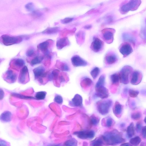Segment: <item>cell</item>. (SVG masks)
<instances>
[{
    "label": "cell",
    "instance_id": "8fae6325",
    "mask_svg": "<svg viewBox=\"0 0 146 146\" xmlns=\"http://www.w3.org/2000/svg\"><path fill=\"white\" fill-rule=\"evenodd\" d=\"M141 3V0H130L127 3L124 5L126 11L128 12L130 11H134L137 10Z\"/></svg>",
    "mask_w": 146,
    "mask_h": 146
},
{
    "label": "cell",
    "instance_id": "f546056e",
    "mask_svg": "<svg viewBox=\"0 0 146 146\" xmlns=\"http://www.w3.org/2000/svg\"><path fill=\"white\" fill-rule=\"evenodd\" d=\"M46 93L45 91H40L36 92L35 95V98L37 100H43L45 99Z\"/></svg>",
    "mask_w": 146,
    "mask_h": 146
},
{
    "label": "cell",
    "instance_id": "8d00e7d4",
    "mask_svg": "<svg viewBox=\"0 0 146 146\" xmlns=\"http://www.w3.org/2000/svg\"><path fill=\"white\" fill-rule=\"evenodd\" d=\"M77 144V141L74 139H72L66 141L64 144L66 146H76Z\"/></svg>",
    "mask_w": 146,
    "mask_h": 146
},
{
    "label": "cell",
    "instance_id": "30bf717a",
    "mask_svg": "<svg viewBox=\"0 0 146 146\" xmlns=\"http://www.w3.org/2000/svg\"><path fill=\"white\" fill-rule=\"evenodd\" d=\"M115 31L113 29L104 30L102 31V38L108 44L112 43L113 40Z\"/></svg>",
    "mask_w": 146,
    "mask_h": 146
},
{
    "label": "cell",
    "instance_id": "ffe728a7",
    "mask_svg": "<svg viewBox=\"0 0 146 146\" xmlns=\"http://www.w3.org/2000/svg\"><path fill=\"white\" fill-rule=\"evenodd\" d=\"M118 58L116 55L113 53L107 54L105 57L106 63L109 65L113 64L117 60Z\"/></svg>",
    "mask_w": 146,
    "mask_h": 146
},
{
    "label": "cell",
    "instance_id": "74e56055",
    "mask_svg": "<svg viewBox=\"0 0 146 146\" xmlns=\"http://www.w3.org/2000/svg\"><path fill=\"white\" fill-rule=\"evenodd\" d=\"M123 38L125 40L130 42L133 44L135 43L133 38L128 34H123Z\"/></svg>",
    "mask_w": 146,
    "mask_h": 146
},
{
    "label": "cell",
    "instance_id": "4dcf8cb0",
    "mask_svg": "<svg viewBox=\"0 0 146 146\" xmlns=\"http://www.w3.org/2000/svg\"><path fill=\"white\" fill-rule=\"evenodd\" d=\"M104 140L101 138H98L93 141L91 143V145L92 146H101L104 143Z\"/></svg>",
    "mask_w": 146,
    "mask_h": 146
},
{
    "label": "cell",
    "instance_id": "277c9868",
    "mask_svg": "<svg viewBox=\"0 0 146 146\" xmlns=\"http://www.w3.org/2000/svg\"><path fill=\"white\" fill-rule=\"evenodd\" d=\"M112 101L110 100L100 101L97 103V110L102 115L107 114L109 112L112 104Z\"/></svg>",
    "mask_w": 146,
    "mask_h": 146
},
{
    "label": "cell",
    "instance_id": "9c48e42d",
    "mask_svg": "<svg viewBox=\"0 0 146 146\" xmlns=\"http://www.w3.org/2000/svg\"><path fill=\"white\" fill-rule=\"evenodd\" d=\"M29 79V75L27 67L24 66L21 68L18 77L19 82L21 84H25Z\"/></svg>",
    "mask_w": 146,
    "mask_h": 146
},
{
    "label": "cell",
    "instance_id": "cb8c5ba5",
    "mask_svg": "<svg viewBox=\"0 0 146 146\" xmlns=\"http://www.w3.org/2000/svg\"><path fill=\"white\" fill-rule=\"evenodd\" d=\"M110 79L113 84L117 85L118 84L120 79L119 73H116L110 76Z\"/></svg>",
    "mask_w": 146,
    "mask_h": 146
},
{
    "label": "cell",
    "instance_id": "f907efd6",
    "mask_svg": "<svg viewBox=\"0 0 146 146\" xmlns=\"http://www.w3.org/2000/svg\"><path fill=\"white\" fill-rule=\"evenodd\" d=\"M91 27V26L90 25H87L85 26L84 28L86 29H88L90 28Z\"/></svg>",
    "mask_w": 146,
    "mask_h": 146
},
{
    "label": "cell",
    "instance_id": "60d3db41",
    "mask_svg": "<svg viewBox=\"0 0 146 146\" xmlns=\"http://www.w3.org/2000/svg\"><path fill=\"white\" fill-rule=\"evenodd\" d=\"M113 119L110 117H108L106 119L105 125L106 126L110 127L113 124Z\"/></svg>",
    "mask_w": 146,
    "mask_h": 146
},
{
    "label": "cell",
    "instance_id": "ba28073f",
    "mask_svg": "<svg viewBox=\"0 0 146 146\" xmlns=\"http://www.w3.org/2000/svg\"><path fill=\"white\" fill-rule=\"evenodd\" d=\"M104 42L100 39L97 37H94L90 48L94 52H98L100 51L104 47Z\"/></svg>",
    "mask_w": 146,
    "mask_h": 146
},
{
    "label": "cell",
    "instance_id": "6da1fadb",
    "mask_svg": "<svg viewBox=\"0 0 146 146\" xmlns=\"http://www.w3.org/2000/svg\"><path fill=\"white\" fill-rule=\"evenodd\" d=\"M102 137L106 143L111 145H116L125 141L122 134L116 129L106 132Z\"/></svg>",
    "mask_w": 146,
    "mask_h": 146
},
{
    "label": "cell",
    "instance_id": "603a6c76",
    "mask_svg": "<svg viewBox=\"0 0 146 146\" xmlns=\"http://www.w3.org/2000/svg\"><path fill=\"white\" fill-rule=\"evenodd\" d=\"M126 132L127 136L129 138H131L134 135L135 129L134 124L133 122H131L127 127Z\"/></svg>",
    "mask_w": 146,
    "mask_h": 146
},
{
    "label": "cell",
    "instance_id": "bcb514c9",
    "mask_svg": "<svg viewBox=\"0 0 146 146\" xmlns=\"http://www.w3.org/2000/svg\"><path fill=\"white\" fill-rule=\"evenodd\" d=\"M73 19V18H65L62 20V22L64 24L68 23L72 21Z\"/></svg>",
    "mask_w": 146,
    "mask_h": 146
},
{
    "label": "cell",
    "instance_id": "7a4b0ae2",
    "mask_svg": "<svg viewBox=\"0 0 146 146\" xmlns=\"http://www.w3.org/2000/svg\"><path fill=\"white\" fill-rule=\"evenodd\" d=\"M133 69L129 65L124 66L119 73L120 82L124 84H128L130 80Z\"/></svg>",
    "mask_w": 146,
    "mask_h": 146
},
{
    "label": "cell",
    "instance_id": "4fadbf2b",
    "mask_svg": "<svg viewBox=\"0 0 146 146\" xmlns=\"http://www.w3.org/2000/svg\"><path fill=\"white\" fill-rule=\"evenodd\" d=\"M71 61L73 65L75 67L84 66L88 65V62L85 60L78 55L73 56Z\"/></svg>",
    "mask_w": 146,
    "mask_h": 146
},
{
    "label": "cell",
    "instance_id": "f6af8a7d",
    "mask_svg": "<svg viewBox=\"0 0 146 146\" xmlns=\"http://www.w3.org/2000/svg\"><path fill=\"white\" fill-rule=\"evenodd\" d=\"M34 51L33 50L30 49L27 51L26 54L27 56L31 57L34 54Z\"/></svg>",
    "mask_w": 146,
    "mask_h": 146
},
{
    "label": "cell",
    "instance_id": "b9f144b4",
    "mask_svg": "<svg viewBox=\"0 0 146 146\" xmlns=\"http://www.w3.org/2000/svg\"><path fill=\"white\" fill-rule=\"evenodd\" d=\"M25 7L28 11H31L33 10L34 5L32 3H29L26 5Z\"/></svg>",
    "mask_w": 146,
    "mask_h": 146
},
{
    "label": "cell",
    "instance_id": "ab89813d",
    "mask_svg": "<svg viewBox=\"0 0 146 146\" xmlns=\"http://www.w3.org/2000/svg\"><path fill=\"white\" fill-rule=\"evenodd\" d=\"M54 101L56 103L58 104H61L63 102V100L61 96L59 95H57L54 97Z\"/></svg>",
    "mask_w": 146,
    "mask_h": 146
},
{
    "label": "cell",
    "instance_id": "836d02e7",
    "mask_svg": "<svg viewBox=\"0 0 146 146\" xmlns=\"http://www.w3.org/2000/svg\"><path fill=\"white\" fill-rule=\"evenodd\" d=\"M100 72L99 68L98 67H95L91 71L90 73L93 78L95 79L99 75Z\"/></svg>",
    "mask_w": 146,
    "mask_h": 146
},
{
    "label": "cell",
    "instance_id": "ee69618b",
    "mask_svg": "<svg viewBox=\"0 0 146 146\" xmlns=\"http://www.w3.org/2000/svg\"><path fill=\"white\" fill-rule=\"evenodd\" d=\"M142 127L141 123L140 122H138L137 123L136 125V129L137 132L141 131Z\"/></svg>",
    "mask_w": 146,
    "mask_h": 146
},
{
    "label": "cell",
    "instance_id": "9a60e30c",
    "mask_svg": "<svg viewBox=\"0 0 146 146\" xmlns=\"http://www.w3.org/2000/svg\"><path fill=\"white\" fill-rule=\"evenodd\" d=\"M96 95L100 98L104 99L108 98L109 96L108 90L104 86L95 88Z\"/></svg>",
    "mask_w": 146,
    "mask_h": 146
},
{
    "label": "cell",
    "instance_id": "2e32d148",
    "mask_svg": "<svg viewBox=\"0 0 146 146\" xmlns=\"http://www.w3.org/2000/svg\"><path fill=\"white\" fill-rule=\"evenodd\" d=\"M82 98L78 94H76L71 101L69 102L70 105L72 106L82 107Z\"/></svg>",
    "mask_w": 146,
    "mask_h": 146
},
{
    "label": "cell",
    "instance_id": "ac0fdd59",
    "mask_svg": "<svg viewBox=\"0 0 146 146\" xmlns=\"http://www.w3.org/2000/svg\"><path fill=\"white\" fill-rule=\"evenodd\" d=\"M49 45V42L47 40L37 45V48L45 55L49 56V52L48 50Z\"/></svg>",
    "mask_w": 146,
    "mask_h": 146
},
{
    "label": "cell",
    "instance_id": "d6986e66",
    "mask_svg": "<svg viewBox=\"0 0 146 146\" xmlns=\"http://www.w3.org/2000/svg\"><path fill=\"white\" fill-rule=\"evenodd\" d=\"M70 44V41L67 37H64L58 40L56 43V46L58 49L60 50L68 46Z\"/></svg>",
    "mask_w": 146,
    "mask_h": 146
},
{
    "label": "cell",
    "instance_id": "d4e9b609",
    "mask_svg": "<svg viewBox=\"0 0 146 146\" xmlns=\"http://www.w3.org/2000/svg\"><path fill=\"white\" fill-rule=\"evenodd\" d=\"M92 83V81L90 78H86L81 80L80 85L82 87L85 88L91 86Z\"/></svg>",
    "mask_w": 146,
    "mask_h": 146
},
{
    "label": "cell",
    "instance_id": "52a82bcc",
    "mask_svg": "<svg viewBox=\"0 0 146 146\" xmlns=\"http://www.w3.org/2000/svg\"><path fill=\"white\" fill-rule=\"evenodd\" d=\"M74 134L76 135L79 138L83 139H92L95 135L94 131L92 130L75 132Z\"/></svg>",
    "mask_w": 146,
    "mask_h": 146
},
{
    "label": "cell",
    "instance_id": "f1b7e54d",
    "mask_svg": "<svg viewBox=\"0 0 146 146\" xmlns=\"http://www.w3.org/2000/svg\"><path fill=\"white\" fill-rule=\"evenodd\" d=\"M141 141V138L139 136H136L131 138L129 140V143L132 145H138Z\"/></svg>",
    "mask_w": 146,
    "mask_h": 146
},
{
    "label": "cell",
    "instance_id": "681fc988",
    "mask_svg": "<svg viewBox=\"0 0 146 146\" xmlns=\"http://www.w3.org/2000/svg\"><path fill=\"white\" fill-rule=\"evenodd\" d=\"M121 145L123 146H132V145L129 143H126L122 144L120 145Z\"/></svg>",
    "mask_w": 146,
    "mask_h": 146
},
{
    "label": "cell",
    "instance_id": "4316f807",
    "mask_svg": "<svg viewBox=\"0 0 146 146\" xmlns=\"http://www.w3.org/2000/svg\"><path fill=\"white\" fill-rule=\"evenodd\" d=\"M105 81V76L104 74L101 75L99 77L95 86V88L104 86Z\"/></svg>",
    "mask_w": 146,
    "mask_h": 146
},
{
    "label": "cell",
    "instance_id": "f35d334b",
    "mask_svg": "<svg viewBox=\"0 0 146 146\" xmlns=\"http://www.w3.org/2000/svg\"><path fill=\"white\" fill-rule=\"evenodd\" d=\"M139 94L138 91L132 89H130L129 91V96L133 98L137 97Z\"/></svg>",
    "mask_w": 146,
    "mask_h": 146
},
{
    "label": "cell",
    "instance_id": "83f0119b",
    "mask_svg": "<svg viewBox=\"0 0 146 146\" xmlns=\"http://www.w3.org/2000/svg\"><path fill=\"white\" fill-rule=\"evenodd\" d=\"M58 29L57 27L48 28L43 31L42 33L44 34H53L58 32Z\"/></svg>",
    "mask_w": 146,
    "mask_h": 146
},
{
    "label": "cell",
    "instance_id": "c3c4849f",
    "mask_svg": "<svg viewBox=\"0 0 146 146\" xmlns=\"http://www.w3.org/2000/svg\"><path fill=\"white\" fill-rule=\"evenodd\" d=\"M0 93H1V100L3 99L4 97V93L3 91L1 89H0Z\"/></svg>",
    "mask_w": 146,
    "mask_h": 146
},
{
    "label": "cell",
    "instance_id": "5b68a950",
    "mask_svg": "<svg viewBox=\"0 0 146 146\" xmlns=\"http://www.w3.org/2000/svg\"><path fill=\"white\" fill-rule=\"evenodd\" d=\"M121 53L124 58L126 57L131 54L133 52V49L131 44L127 42L121 43L119 48Z\"/></svg>",
    "mask_w": 146,
    "mask_h": 146
},
{
    "label": "cell",
    "instance_id": "5bb4252c",
    "mask_svg": "<svg viewBox=\"0 0 146 146\" xmlns=\"http://www.w3.org/2000/svg\"><path fill=\"white\" fill-rule=\"evenodd\" d=\"M17 78L16 73L12 70H7L5 73L4 79L9 83H14L16 80Z\"/></svg>",
    "mask_w": 146,
    "mask_h": 146
},
{
    "label": "cell",
    "instance_id": "484cf974",
    "mask_svg": "<svg viewBox=\"0 0 146 146\" xmlns=\"http://www.w3.org/2000/svg\"><path fill=\"white\" fill-rule=\"evenodd\" d=\"M56 67L58 69L63 71H68L69 68L66 63L62 62H58L56 63Z\"/></svg>",
    "mask_w": 146,
    "mask_h": 146
},
{
    "label": "cell",
    "instance_id": "e575fe53",
    "mask_svg": "<svg viewBox=\"0 0 146 146\" xmlns=\"http://www.w3.org/2000/svg\"><path fill=\"white\" fill-rule=\"evenodd\" d=\"M90 123L93 125H96L99 121V119L94 115H92L90 119Z\"/></svg>",
    "mask_w": 146,
    "mask_h": 146
},
{
    "label": "cell",
    "instance_id": "8992f818",
    "mask_svg": "<svg viewBox=\"0 0 146 146\" xmlns=\"http://www.w3.org/2000/svg\"><path fill=\"white\" fill-rule=\"evenodd\" d=\"M35 78L38 80L41 83L43 82L42 78L46 77L48 74L47 72H45L44 68L42 66H39L33 70Z\"/></svg>",
    "mask_w": 146,
    "mask_h": 146
},
{
    "label": "cell",
    "instance_id": "d590c367",
    "mask_svg": "<svg viewBox=\"0 0 146 146\" xmlns=\"http://www.w3.org/2000/svg\"><path fill=\"white\" fill-rule=\"evenodd\" d=\"M131 118L134 120H138L141 117V113L139 111L135 112L131 114Z\"/></svg>",
    "mask_w": 146,
    "mask_h": 146
},
{
    "label": "cell",
    "instance_id": "3957f363",
    "mask_svg": "<svg viewBox=\"0 0 146 146\" xmlns=\"http://www.w3.org/2000/svg\"><path fill=\"white\" fill-rule=\"evenodd\" d=\"M0 40L4 45L8 46L21 42L23 38L20 36H11L5 35L1 36Z\"/></svg>",
    "mask_w": 146,
    "mask_h": 146
},
{
    "label": "cell",
    "instance_id": "d6a6232c",
    "mask_svg": "<svg viewBox=\"0 0 146 146\" xmlns=\"http://www.w3.org/2000/svg\"><path fill=\"white\" fill-rule=\"evenodd\" d=\"M58 78L60 82L67 81L69 79L67 74L64 72L60 73Z\"/></svg>",
    "mask_w": 146,
    "mask_h": 146
},
{
    "label": "cell",
    "instance_id": "44dd1931",
    "mask_svg": "<svg viewBox=\"0 0 146 146\" xmlns=\"http://www.w3.org/2000/svg\"><path fill=\"white\" fill-rule=\"evenodd\" d=\"M12 118V114L9 111H6L2 113L0 116V120L3 123L10 122Z\"/></svg>",
    "mask_w": 146,
    "mask_h": 146
},
{
    "label": "cell",
    "instance_id": "7c38bea8",
    "mask_svg": "<svg viewBox=\"0 0 146 146\" xmlns=\"http://www.w3.org/2000/svg\"><path fill=\"white\" fill-rule=\"evenodd\" d=\"M142 78L143 75L141 72L136 70L134 71L131 77L130 83L133 85H138L141 82Z\"/></svg>",
    "mask_w": 146,
    "mask_h": 146
},
{
    "label": "cell",
    "instance_id": "7402d4cb",
    "mask_svg": "<svg viewBox=\"0 0 146 146\" xmlns=\"http://www.w3.org/2000/svg\"><path fill=\"white\" fill-rule=\"evenodd\" d=\"M123 111V106L118 102H116L114 106L113 111L115 115L118 118L121 116Z\"/></svg>",
    "mask_w": 146,
    "mask_h": 146
},
{
    "label": "cell",
    "instance_id": "7dc6e473",
    "mask_svg": "<svg viewBox=\"0 0 146 146\" xmlns=\"http://www.w3.org/2000/svg\"><path fill=\"white\" fill-rule=\"evenodd\" d=\"M33 16L36 17H39L42 15V14L41 13L36 11L34 12L33 13Z\"/></svg>",
    "mask_w": 146,
    "mask_h": 146
},
{
    "label": "cell",
    "instance_id": "816d5d0a",
    "mask_svg": "<svg viewBox=\"0 0 146 146\" xmlns=\"http://www.w3.org/2000/svg\"><path fill=\"white\" fill-rule=\"evenodd\" d=\"M144 121L145 123H146V116L144 118Z\"/></svg>",
    "mask_w": 146,
    "mask_h": 146
},
{
    "label": "cell",
    "instance_id": "7bdbcfd3",
    "mask_svg": "<svg viewBox=\"0 0 146 146\" xmlns=\"http://www.w3.org/2000/svg\"><path fill=\"white\" fill-rule=\"evenodd\" d=\"M141 132L142 137L144 139H146V126L142 127Z\"/></svg>",
    "mask_w": 146,
    "mask_h": 146
},
{
    "label": "cell",
    "instance_id": "1f68e13d",
    "mask_svg": "<svg viewBox=\"0 0 146 146\" xmlns=\"http://www.w3.org/2000/svg\"><path fill=\"white\" fill-rule=\"evenodd\" d=\"M42 56H37L33 59L31 62V64L32 65H35L40 63L43 59Z\"/></svg>",
    "mask_w": 146,
    "mask_h": 146
},
{
    "label": "cell",
    "instance_id": "e0dca14e",
    "mask_svg": "<svg viewBox=\"0 0 146 146\" xmlns=\"http://www.w3.org/2000/svg\"><path fill=\"white\" fill-rule=\"evenodd\" d=\"M10 64V66L12 68L16 70H18L22 68L24 66L25 63L22 59L17 58L13 60Z\"/></svg>",
    "mask_w": 146,
    "mask_h": 146
}]
</instances>
